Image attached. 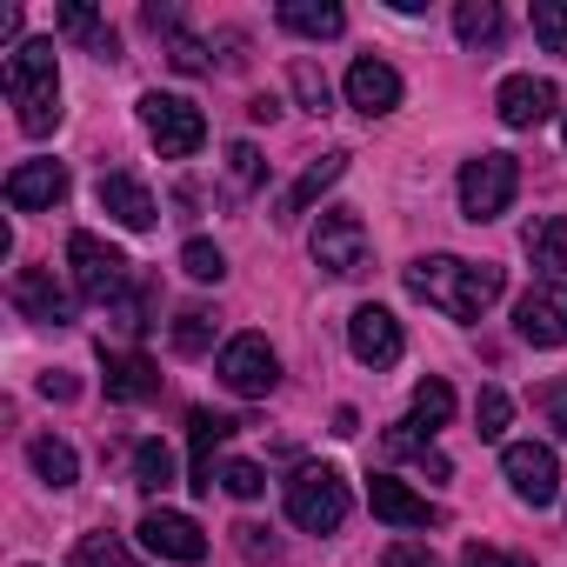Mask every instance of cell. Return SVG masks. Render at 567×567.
<instances>
[{"label":"cell","instance_id":"obj_1","mask_svg":"<svg viewBox=\"0 0 567 567\" xmlns=\"http://www.w3.org/2000/svg\"><path fill=\"white\" fill-rule=\"evenodd\" d=\"M507 288V274L494 260H461V254H427L408 267V295L441 308L447 321H481Z\"/></svg>","mask_w":567,"mask_h":567},{"label":"cell","instance_id":"obj_2","mask_svg":"<svg viewBox=\"0 0 567 567\" xmlns=\"http://www.w3.org/2000/svg\"><path fill=\"white\" fill-rule=\"evenodd\" d=\"M8 101H14V121L21 134H54L61 127V61H54V41H21L8 54Z\"/></svg>","mask_w":567,"mask_h":567},{"label":"cell","instance_id":"obj_3","mask_svg":"<svg viewBox=\"0 0 567 567\" xmlns=\"http://www.w3.org/2000/svg\"><path fill=\"white\" fill-rule=\"evenodd\" d=\"M68 267H74V295L94 301V308H114L127 295V254L107 247L101 234H68Z\"/></svg>","mask_w":567,"mask_h":567},{"label":"cell","instance_id":"obj_4","mask_svg":"<svg viewBox=\"0 0 567 567\" xmlns=\"http://www.w3.org/2000/svg\"><path fill=\"white\" fill-rule=\"evenodd\" d=\"M141 127H147V141L161 147V161H187V154H200V141H207V114L187 101V94H141Z\"/></svg>","mask_w":567,"mask_h":567},{"label":"cell","instance_id":"obj_5","mask_svg":"<svg viewBox=\"0 0 567 567\" xmlns=\"http://www.w3.org/2000/svg\"><path fill=\"white\" fill-rule=\"evenodd\" d=\"M308 254H315V267H328L334 280H354V274H368L374 240H368V227H361L354 207H328V214L315 220V234H308Z\"/></svg>","mask_w":567,"mask_h":567},{"label":"cell","instance_id":"obj_6","mask_svg":"<svg viewBox=\"0 0 567 567\" xmlns=\"http://www.w3.org/2000/svg\"><path fill=\"white\" fill-rule=\"evenodd\" d=\"M520 194V161L514 154H474L461 167V214L467 220H501Z\"/></svg>","mask_w":567,"mask_h":567},{"label":"cell","instance_id":"obj_7","mask_svg":"<svg viewBox=\"0 0 567 567\" xmlns=\"http://www.w3.org/2000/svg\"><path fill=\"white\" fill-rule=\"evenodd\" d=\"M288 520L308 534H334L348 520V481L334 467H301L288 481Z\"/></svg>","mask_w":567,"mask_h":567},{"label":"cell","instance_id":"obj_8","mask_svg":"<svg viewBox=\"0 0 567 567\" xmlns=\"http://www.w3.org/2000/svg\"><path fill=\"white\" fill-rule=\"evenodd\" d=\"M220 381L240 394V401H267L280 388V354L267 348V334H234L220 348Z\"/></svg>","mask_w":567,"mask_h":567},{"label":"cell","instance_id":"obj_9","mask_svg":"<svg viewBox=\"0 0 567 567\" xmlns=\"http://www.w3.org/2000/svg\"><path fill=\"white\" fill-rule=\"evenodd\" d=\"M501 474H507L514 501H527V507H554V501H560V461H554V447H540V441H507Z\"/></svg>","mask_w":567,"mask_h":567},{"label":"cell","instance_id":"obj_10","mask_svg":"<svg viewBox=\"0 0 567 567\" xmlns=\"http://www.w3.org/2000/svg\"><path fill=\"white\" fill-rule=\"evenodd\" d=\"M514 334L527 348H567V280H534L514 308Z\"/></svg>","mask_w":567,"mask_h":567},{"label":"cell","instance_id":"obj_11","mask_svg":"<svg viewBox=\"0 0 567 567\" xmlns=\"http://www.w3.org/2000/svg\"><path fill=\"white\" fill-rule=\"evenodd\" d=\"M134 534H141V547L161 554V560H181V567L207 560V534H200V520H187V514H174V507H147Z\"/></svg>","mask_w":567,"mask_h":567},{"label":"cell","instance_id":"obj_12","mask_svg":"<svg viewBox=\"0 0 567 567\" xmlns=\"http://www.w3.org/2000/svg\"><path fill=\"white\" fill-rule=\"evenodd\" d=\"M348 348H354L361 368H394L408 354V334H401V321L388 308H354L348 315Z\"/></svg>","mask_w":567,"mask_h":567},{"label":"cell","instance_id":"obj_13","mask_svg":"<svg viewBox=\"0 0 567 567\" xmlns=\"http://www.w3.org/2000/svg\"><path fill=\"white\" fill-rule=\"evenodd\" d=\"M8 295H14V308H21L28 321H41V328H68V321H74V295L54 288V274H48V267H21Z\"/></svg>","mask_w":567,"mask_h":567},{"label":"cell","instance_id":"obj_14","mask_svg":"<svg viewBox=\"0 0 567 567\" xmlns=\"http://www.w3.org/2000/svg\"><path fill=\"white\" fill-rule=\"evenodd\" d=\"M348 107H361L368 121H381V114H394V107H401V74H394L388 61H374V54H361V61L348 68Z\"/></svg>","mask_w":567,"mask_h":567},{"label":"cell","instance_id":"obj_15","mask_svg":"<svg viewBox=\"0 0 567 567\" xmlns=\"http://www.w3.org/2000/svg\"><path fill=\"white\" fill-rule=\"evenodd\" d=\"M61 200H68V167L61 161H21L8 174V207L41 214V207H61Z\"/></svg>","mask_w":567,"mask_h":567},{"label":"cell","instance_id":"obj_16","mask_svg":"<svg viewBox=\"0 0 567 567\" xmlns=\"http://www.w3.org/2000/svg\"><path fill=\"white\" fill-rule=\"evenodd\" d=\"M368 507L388 520V527H441V507L434 501H421L408 481H394V474H374L368 481Z\"/></svg>","mask_w":567,"mask_h":567},{"label":"cell","instance_id":"obj_17","mask_svg":"<svg viewBox=\"0 0 567 567\" xmlns=\"http://www.w3.org/2000/svg\"><path fill=\"white\" fill-rule=\"evenodd\" d=\"M554 81H534V74H514V81H501V94H494V114L507 121V127H540V121H554Z\"/></svg>","mask_w":567,"mask_h":567},{"label":"cell","instance_id":"obj_18","mask_svg":"<svg viewBox=\"0 0 567 567\" xmlns=\"http://www.w3.org/2000/svg\"><path fill=\"white\" fill-rule=\"evenodd\" d=\"M94 200H101V214H107V220H121L127 234H147V227H154V214H161V207H154V194H147L134 174H101Z\"/></svg>","mask_w":567,"mask_h":567},{"label":"cell","instance_id":"obj_19","mask_svg":"<svg viewBox=\"0 0 567 567\" xmlns=\"http://www.w3.org/2000/svg\"><path fill=\"white\" fill-rule=\"evenodd\" d=\"M101 381H107V401H121V408H141V401H154L161 394V368L147 361V354H107L101 348Z\"/></svg>","mask_w":567,"mask_h":567},{"label":"cell","instance_id":"obj_20","mask_svg":"<svg viewBox=\"0 0 567 567\" xmlns=\"http://www.w3.org/2000/svg\"><path fill=\"white\" fill-rule=\"evenodd\" d=\"M227 434H240V421L234 414H214V408H194L187 414V447H194V494H214V447L227 441Z\"/></svg>","mask_w":567,"mask_h":567},{"label":"cell","instance_id":"obj_21","mask_svg":"<svg viewBox=\"0 0 567 567\" xmlns=\"http://www.w3.org/2000/svg\"><path fill=\"white\" fill-rule=\"evenodd\" d=\"M341 174H348V154H321V161H315V167H308L288 194L274 200V220H280V227H295V220H301V214H308V207H315L334 181H341Z\"/></svg>","mask_w":567,"mask_h":567},{"label":"cell","instance_id":"obj_22","mask_svg":"<svg viewBox=\"0 0 567 567\" xmlns=\"http://www.w3.org/2000/svg\"><path fill=\"white\" fill-rule=\"evenodd\" d=\"M520 247H527V260H534L547 280H560V274H567V214H534L527 234H520Z\"/></svg>","mask_w":567,"mask_h":567},{"label":"cell","instance_id":"obj_23","mask_svg":"<svg viewBox=\"0 0 567 567\" xmlns=\"http://www.w3.org/2000/svg\"><path fill=\"white\" fill-rule=\"evenodd\" d=\"M280 28L308 34V41H334L348 28V14L334 8V0H280Z\"/></svg>","mask_w":567,"mask_h":567},{"label":"cell","instance_id":"obj_24","mask_svg":"<svg viewBox=\"0 0 567 567\" xmlns=\"http://www.w3.org/2000/svg\"><path fill=\"white\" fill-rule=\"evenodd\" d=\"M381 447H388L394 461H414V467H427L434 481H447V474H454V467H447V454L434 447V434H427V427H414V421L388 427V434H381Z\"/></svg>","mask_w":567,"mask_h":567},{"label":"cell","instance_id":"obj_25","mask_svg":"<svg viewBox=\"0 0 567 567\" xmlns=\"http://www.w3.org/2000/svg\"><path fill=\"white\" fill-rule=\"evenodd\" d=\"M28 467H34L48 487H74V481H81V454H74L61 434H34V441H28Z\"/></svg>","mask_w":567,"mask_h":567},{"label":"cell","instance_id":"obj_26","mask_svg":"<svg viewBox=\"0 0 567 567\" xmlns=\"http://www.w3.org/2000/svg\"><path fill=\"white\" fill-rule=\"evenodd\" d=\"M54 28H61L68 41H87V48H94L101 61H114V54H121V41H114V28H107V21H101L94 8H81V0H68V8L54 14Z\"/></svg>","mask_w":567,"mask_h":567},{"label":"cell","instance_id":"obj_27","mask_svg":"<svg viewBox=\"0 0 567 567\" xmlns=\"http://www.w3.org/2000/svg\"><path fill=\"white\" fill-rule=\"evenodd\" d=\"M454 34H461V48H501V8L494 0H461Z\"/></svg>","mask_w":567,"mask_h":567},{"label":"cell","instance_id":"obj_28","mask_svg":"<svg viewBox=\"0 0 567 567\" xmlns=\"http://www.w3.org/2000/svg\"><path fill=\"white\" fill-rule=\"evenodd\" d=\"M134 487L141 494H167L174 487V447L167 441H141L134 447Z\"/></svg>","mask_w":567,"mask_h":567},{"label":"cell","instance_id":"obj_29","mask_svg":"<svg viewBox=\"0 0 567 567\" xmlns=\"http://www.w3.org/2000/svg\"><path fill=\"white\" fill-rule=\"evenodd\" d=\"M288 81H295V101L308 107V114H334V87H328V74H321V61H295L288 68Z\"/></svg>","mask_w":567,"mask_h":567},{"label":"cell","instance_id":"obj_30","mask_svg":"<svg viewBox=\"0 0 567 567\" xmlns=\"http://www.w3.org/2000/svg\"><path fill=\"white\" fill-rule=\"evenodd\" d=\"M447 414H454V388H447V381H421V388H414V414H408V421L434 434V427H447Z\"/></svg>","mask_w":567,"mask_h":567},{"label":"cell","instance_id":"obj_31","mask_svg":"<svg viewBox=\"0 0 567 567\" xmlns=\"http://www.w3.org/2000/svg\"><path fill=\"white\" fill-rule=\"evenodd\" d=\"M74 567H141V560L127 554V540H121V534H81Z\"/></svg>","mask_w":567,"mask_h":567},{"label":"cell","instance_id":"obj_32","mask_svg":"<svg viewBox=\"0 0 567 567\" xmlns=\"http://www.w3.org/2000/svg\"><path fill=\"white\" fill-rule=\"evenodd\" d=\"M214 348V315L207 308H181V321H174V354H207Z\"/></svg>","mask_w":567,"mask_h":567},{"label":"cell","instance_id":"obj_33","mask_svg":"<svg viewBox=\"0 0 567 567\" xmlns=\"http://www.w3.org/2000/svg\"><path fill=\"white\" fill-rule=\"evenodd\" d=\"M214 487H227L234 501H260L267 494V474L254 461H214Z\"/></svg>","mask_w":567,"mask_h":567},{"label":"cell","instance_id":"obj_34","mask_svg":"<svg viewBox=\"0 0 567 567\" xmlns=\"http://www.w3.org/2000/svg\"><path fill=\"white\" fill-rule=\"evenodd\" d=\"M534 41L547 48V54H567V0H534Z\"/></svg>","mask_w":567,"mask_h":567},{"label":"cell","instance_id":"obj_35","mask_svg":"<svg viewBox=\"0 0 567 567\" xmlns=\"http://www.w3.org/2000/svg\"><path fill=\"white\" fill-rule=\"evenodd\" d=\"M507 421H514V401H507L501 388H481V401H474V434H481V441H501Z\"/></svg>","mask_w":567,"mask_h":567},{"label":"cell","instance_id":"obj_36","mask_svg":"<svg viewBox=\"0 0 567 567\" xmlns=\"http://www.w3.org/2000/svg\"><path fill=\"white\" fill-rule=\"evenodd\" d=\"M181 274H187V280H220L227 260H220L214 240H187V247H181Z\"/></svg>","mask_w":567,"mask_h":567},{"label":"cell","instance_id":"obj_37","mask_svg":"<svg viewBox=\"0 0 567 567\" xmlns=\"http://www.w3.org/2000/svg\"><path fill=\"white\" fill-rule=\"evenodd\" d=\"M381 567H441V554H434L427 540H388Z\"/></svg>","mask_w":567,"mask_h":567},{"label":"cell","instance_id":"obj_38","mask_svg":"<svg viewBox=\"0 0 567 567\" xmlns=\"http://www.w3.org/2000/svg\"><path fill=\"white\" fill-rule=\"evenodd\" d=\"M227 161H234V187H254V181L267 174V161H260V147H247V141H234V147H227Z\"/></svg>","mask_w":567,"mask_h":567},{"label":"cell","instance_id":"obj_39","mask_svg":"<svg viewBox=\"0 0 567 567\" xmlns=\"http://www.w3.org/2000/svg\"><path fill=\"white\" fill-rule=\"evenodd\" d=\"M167 61H174L181 74H207V48H200L194 34H181V41H167Z\"/></svg>","mask_w":567,"mask_h":567},{"label":"cell","instance_id":"obj_40","mask_svg":"<svg viewBox=\"0 0 567 567\" xmlns=\"http://www.w3.org/2000/svg\"><path fill=\"white\" fill-rule=\"evenodd\" d=\"M114 328H121V334H141V328H147V288H134L127 301H114Z\"/></svg>","mask_w":567,"mask_h":567},{"label":"cell","instance_id":"obj_41","mask_svg":"<svg viewBox=\"0 0 567 567\" xmlns=\"http://www.w3.org/2000/svg\"><path fill=\"white\" fill-rule=\"evenodd\" d=\"M461 567H527V560H520V554H501V547H481V540H474V547L461 554Z\"/></svg>","mask_w":567,"mask_h":567},{"label":"cell","instance_id":"obj_42","mask_svg":"<svg viewBox=\"0 0 567 567\" xmlns=\"http://www.w3.org/2000/svg\"><path fill=\"white\" fill-rule=\"evenodd\" d=\"M141 21H147L154 34H167V41H181V34H187V28H181V8H161V0H154V8H147Z\"/></svg>","mask_w":567,"mask_h":567},{"label":"cell","instance_id":"obj_43","mask_svg":"<svg viewBox=\"0 0 567 567\" xmlns=\"http://www.w3.org/2000/svg\"><path fill=\"white\" fill-rule=\"evenodd\" d=\"M240 534V554L247 560H274V540H267V527H234Z\"/></svg>","mask_w":567,"mask_h":567},{"label":"cell","instance_id":"obj_44","mask_svg":"<svg viewBox=\"0 0 567 567\" xmlns=\"http://www.w3.org/2000/svg\"><path fill=\"white\" fill-rule=\"evenodd\" d=\"M41 394H48V401H74L81 381H74V374H41Z\"/></svg>","mask_w":567,"mask_h":567},{"label":"cell","instance_id":"obj_45","mask_svg":"<svg viewBox=\"0 0 567 567\" xmlns=\"http://www.w3.org/2000/svg\"><path fill=\"white\" fill-rule=\"evenodd\" d=\"M547 414H554V427H560V441H567V388L547 394Z\"/></svg>","mask_w":567,"mask_h":567},{"label":"cell","instance_id":"obj_46","mask_svg":"<svg viewBox=\"0 0 567 567\" xmlns=\"http://www.w3.org/2000/svg\"><path fill=\"white\" fill-rule=\"evenodd\" d=\"M560 141H567V121H560Z\"/></svg>","mask_w":567,"mask_h":567}]
</instances>
